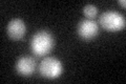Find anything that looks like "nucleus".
Wrapping results in <instances>:
<instances>
[{
  "mask_svg": "<svg viewBox=\"0 0 126 84\" xmlns=\"http://www.w3.org/2000/svg\"><path fill=\"white\" fill-rule=\"evenodd\" d=\"M36 66L37 63L34 58L30 57V56H23V57H20L17 60L15 64V68L19 75L27 77V76H31L34 73L36 69Z\"/></svg>",
  "mask_w": 126,
  "mask_h": 84,
  "instance_id": "obj_5",
  "label": "nucleus"
},
{
  "mask_svg": "<svg viewBox=\"0 0 126 84\" xmlns=\"http://www.w3.org/2000/svg\"><path fill=\"white\" fill-rule=\"evenodd\" d=\"M39 73L43 78L57 79L63 71V65L60 60L54 57H47L43 59L39 64Z\"/></svg>",
  "mask_w": 126,
  "mask_h": 84,
  "instance_id": "obj_3",
  "label": "nucleus"
},
{
  "mask_svg": "<svg viewBox=\"0 0 126 84\" xmlns=\"http://www.w3.org/2000/svg\"><path fill=\"white\" fill-rule=\"evenodd\" d=\"M100 25L109 32H118L125 27V18L116 11H106L100 16Z\"/></svg>",
  "mask_w": 126,
  "mask_h": 84,
  "instance_id": "obj_2",
  "label": "nucleus"
},
{
  "mask_svg": "<svg viewBox=\"0 0 126 84\" xmlns=\"http://www.w3.org/2000/svg\"><path fill=\"white\" fill-rule=\"evenodd\" d=\"M6 33L10 38L14 40L22 39L26 33V26H25L24 21L20 18L12 19L9 22V24H7Z\"/></svg>",
  "mask_w": 126,
  "mask_h": 84,
  "instance_id": "obj_6",
  "label": "nucleus"
},
{
  "mask_svg": "<svg viewBox=\"0 0 126 84\" xmlns=\"http://www.w3.org/2000/svg\"><path fill=\"white\" fill-rule=\"evenodd\" d=\"M55 39L47 31H39L33 35L30 42L31 50L36 56H45L53 50Z\"/></svg>",
  "mask_w": 126,
  "mask_h": 84,
  "instance_id": "obj_1",
  "label": "nucleus"
},
{
  "mask_svg": "<svg viewBox=\"0 0 126 84\" xmlns=\"http://www.w3.org/2000/svg\"><path fill=\"white\" fill-rule=\"evenodd\" d=\"M78 35L82 39L89 40L94 38L99 33V25L93 19H84L78 24Z\"/></svg>",
  "mask_w": 126,
  "mask_h": 84,
  "instance_id": "obj_4",
  "label": "nucleus"
},
{
  "mask_svg": "<svg viewBox=\"0 0 126 84\" xmlns=\"http://www.w3.org/2000/svg\"><path fill=\"white\" fill-rule=\"evenodd\" d=\"M119 3H120V4L123 6V7L126 6V1H125V0H119Z\"/></svg>",
  "mask_w": 126,
  "mask_h": 84,
  "instance_id": "obj_8",
  "label": "nucleus"
},
{
  "mask_svg": "<svg viewBox=\"0 0 126 84\" xmlns=\"http://www.w3.org/2000/svg\"><path fill=\"white\" fill-rule=\"evenodd\" d=\"M83 14L87 17V19H92L96 17L98 14V7L94 4H86L83 7Z\"/></svg>",
  "mask_w": 126,
  "mask_h": 84,
  "instance_id": "obj_7",
  "label": "nucleus"
}]
</instances>
